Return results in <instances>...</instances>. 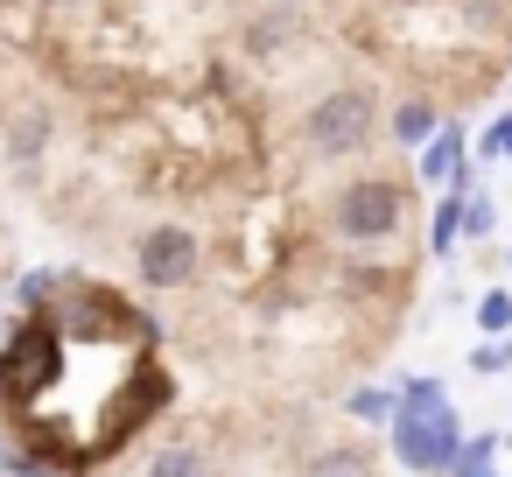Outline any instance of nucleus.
<instances>
[{
    "label": "nucleus",
    "mask_w": 512,
    "mask_h": 477,
    "mask_svg": "<svg viewBox=\"0 0 512 477\" xmlns=\"http://www.w3.org/2000/svg\"><path fill=\"white\" fill-rule=\"evenodd\" d=\"M386 449L400 470L414 477H449L456 449H463V414L449 400H393L386 414Z\"/></svg>",
    "instance_id": "obj_1"
},
{
    "label": "nucleus",
    "mask_w": 512,
    "mask_h": 477,
    "mask_svg": "<svg viewBox=\"0 0 512 477\" xmlns=\"http://www.w3.org/2000/svg\"><path fill=\"white\" fill-rule=\"evenodd\" d=\"M302 134H309V148H316L323 162H337V155H358V148L372 141V92L344 85V92L316 99V106H309V120H302Z\"/></svg>",
    "instance_id": "obj_2"
},
{
    "label": "nucleus",
    "mask_w": 512,
    "mask_h": 477,
    "mask_svg": "<svg viewBox=\"0 0 512 477\" xmlns=\"http://www.w3.org/2000/svg\"><path fill=\"white\" fill-rule=\"evenodd\" d=\"M197 267H204V246H197L190 225H155V232H141V246H134L141 288H190Z\"/></svg>",
    "instance_id": "obj_3"
},
{
    "label": "nucleus",
    "mask_w": 512,
    "mask_h": 477,
    "mask_svg": "<svg viewBox=\"0 0 512 477\" xmlns=\"http://www.w3.org/2000/svg\"><path fill=\"white\" fill-rule=\"evenodd\" d=\"M337 232H344L351 246H379V239H393V232H400V190H393L386 176L351 183V190L337 197Z\"/></svg>",
    "instance_id": "obj_4"
},
{
    "label": "nucleus",
    "mask_w": 512,
    "mask_h": 477,
    "mask_svg": "<svg viewBox=\"0 0 512 477\" xmlns=\"http://www.w3.org/2000/svg\"><path fill=\"white\" fill-rule=\"evenodd\" d=\"M463 169H470V134H463L456 120H442V127L414 148V176H421L428 190H442V183H449V176H463Z\"/></svg>",
    "instance_id": "obj_5"
},
{
    "label": "nucleus",
    "mask_w": 512,
    "mask_h": 477,
    "mask_svg": "<svg viewBox=\"0 0 512 477\" xmlns=\"http://www.w3.org/2000/svg\"><path fill=\"white\" fill-rule=\"evenodd\" d=\"M43 148H50V113H43V106L15 113V127H8V162H15V169H36Z\"/></svg>",
    "instance_id": "obj_6"
},
{
    "label": "nucleus",
    "mask_w": 512,
    "mask_h": 477,
    "mask_svg": "<svg viewBox=\"0 0 512 477\" xmlns=\"http://www.w3.org/2000/svg\"><path fill=\"white\" fill-rule=\"evenodd\" d=\"M498 232V204H491V190L484 183H463V204H456V246L470 239V246H484Z\"/></svg>",
    "instance_id": "obj_7"
},
{
    "label": "nucleus",
    "mask_w": 512,
    "mask_h": 477,
    "mask_svg": "<svg viewBox=\"0 0 512 477\" xmlns=\"http://www.w3.org/2000/svg\"><path fill=\"white\" fill-rule=\"evenodd\" d=\"M435 127H442V113H435V106H428L421 92L393 106V148H407V155H414V148H421V141H428Z\"/></svg>",
    "instance_id": "obj_8"
},
{
    "label": "nucleus",
    "mask_w": 512,
    "mask_h": 477,
    "mask_svg": "<svg viewBox=\"0 0 512 477\" xmlns=\"http://www.w3.org/2000/svg\"><path fill=\"white\" fill-rule=\"evenodd\" d=\"M463 183H470V169L442 183V204H435V218H428V246H435L442 260L456 253V204H463Z\"/></svg>",
    "instance_id": "obj_9"
},
{
    "label": "nucleus",
    "mask_w": 512,
    "mask_h": 477,
    "mask_svg": "<svg viewBox=\"0 0 512 477\" xmlns=\"http://www.w3.org/2000/svg\"><path fill=\"white\" fill-rule=\"evenodd\" d=\"M148 477H211V463H204V449L169 442V449H155V456H148Z\"/></svg>",
    "instance_id": "obj_10"
},
{
    "label": "nucleus",
    "mask_w": 512,
    "mask_h": 477,
    "mask_svg": "<svg viewBox=\"0 0 512 477\" xmlns=\"http://www.w3.org/2000/svg\"><path fill=\"white\" fill-rule=\"evenodd\" d=\"M344 414H351V421H372V428H386V414H393V386H351Z\"/></svg>",
    "instance_id": "obj_11"
},
{
    "label": "nucleus",
    "mask_w": 512,
    "mask_h": 477,
    "mask_svg": "<svg viewBox=\"0 0 512 477\" xmlns=\"http://www.w3.org/2000/svg\"><path fill=\"white\" fill-rule=\"evenodd\" d=\"M477 330H484V337H505V330H512V295H505V288H484V295H477Z\"/></svg>",
    "instance_id": "obj_12"
},
{
    "label": "nucleus",
    "mask_w": 512,
    "mask_h": 477,
    "mask_svg": "<svg viewBox=\"0 0 512 477\" xmlns=\"http://www.w3.org/2000/svg\"><path fill=\"white\" fill-rule=\"evenodd\" d=\"M505 365H512V330H505V337H484V344L470 351V372H484V379L505 372Z\"/></svg>",
    "instance_id": "obj_13"
},
{
    "label": "nucleus",
    "mask_w": 512,
    "mask_h": 477,
    "mask_svg": "<svg viewBox=\"0 0 512 477\" xmlns=\"http://www.w3.org/2000/svg\"><path fill=\"white\" fill-rule=\"evenodd\" d=\"M477 155H484V162H512V113H498V120L484 127V141H477Z\"/></svg>",
    "instance_id": "obj_14"
},
{
    "label": "nucleus",
    "mask_w": 512,
    "mask_h": 477,
    "mask_svg": "<svg viewBox=\"0 0 512 477\" xmlns=\"http://www.w3.org/2000/svg\"><path fill=\"white\" fill-rule=\"evenodd\" d=\"M309 477H365V456L358 449H337V456H316Z\"/></svg>",
    "instance_id": "obj_15"
},
{
    "label": "nucleus",
    "mask_w": 512,
    "mask_h": 477,
    "mask_svg": "<svg viewBox=\"0 0 512 477\" xmlns=\"http://www.w3.org/2000/svg\"><path fill=\"white\" fill-rule=\"evenodd\" d=\"M0 463H8V449H0Z\"/></svg>",
    "instance_id": "obj_16"
},
{
    "label": "nucleus",
    "mask_w": 512,
    "mask_h": 477,
    "mask_svg": "<svg viewBox=\"0 0 512 477\" xmlns=\"http://www.w3.org/2000/svg\"><path fill=\"white\" fill-rule=\"evenodd\" d=\"M505 267H512V253H505Z\"/></svg>",
    "instance_id": "obj_17"
}]
</instances>
